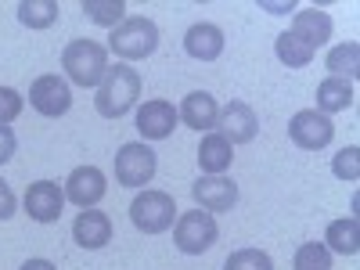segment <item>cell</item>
<instances>
[{
	"label": "cell",
	"mask_w": 360,
	"mask_h": 270,
	"mask_svg": "<svg viewBox=\"0 0 360 270\" xmlns=\"http://www.w3.org/2000/svg\"><path fill=\"white\" fill-rule=\"evenodd\" d=\"M288 137H292L295 148H303V152H321V148H328L335 141V123H332V115H324L317 108H303V112L292 115Z\"/></svg>",
	"instance_id": "cell-7"
},
{
	"label": "cell",
	"mask_w": 360,
	"mask_h": 270,
	"mask_svg": "<svg viewBox=\"0 0 360 270\" xmlns=\"http://www.w3.org/2000/svg\"><path fill=\"white\" fill-rule=\"evenodd\" d=\"M234 162V144L217 134V130H209L198 144V166H202V176H224Z\"/></svg>",
	"instance_id": "cell-17"
},
{
	"label": "cell",
	"mask_w": 360,
	"mask_h": 270,
	"mask_svg": "<svg viewBox=\"0 0 360 270\" xmlns=\"http://www.w3.org/2000/svg\"><path fill=\"white\" fill-rule=\"evenodd\" d=\"M217 134H224L231 144H249L256 134H259V119L252 112V105L245 101H227L217 115Z\"/></svg>",
	"instance_id": "cell-12"
},
{
	"label": "cell",
	"mask_w": 360,
	"mask_h": 270,
	"mask_svg": "<svg viewBox=\"0 0 360 270\" xmlns=\"http://www.w3.org/2000/svg\"><path fill=\"white\" fill-rule=\"evenodd\" d=\"M288 33H295L303 44H310L317 51V47H324L328 40H332V18H328V11H321V8H303V11H295Z\"/></svg>",
	"instance_id": "cell-18"
},
{
	"label": "cell",
	"mask_w": 360,
	"mask_h": 270,
	"mask_svg": "<svg viewBox=\"0 0 360 270\" xmlns=\"http://www.w3.org/2000/svg\"><path fill=\"white\" fill-rule=\"evenodd\" d=\"M353 101H356V90H353L349 79L328 76V79L317 83V112H324V115L346 112V108H353Z\"/></svg>",
	"instance_id": "cell-19"
},
{
	"label": "cell",
	"mask_w": 360,
	"mask_h": 270,
	"mask_svg": "<svg viewBox=\"0 0 360 270\" xmlns=\"http://www.w3.org/2000/svg\"><path fill=\"white\" fill-rule=\"evenodd\" d=\"M29 105H33V112H40L47 119L65 115L72 108V86H69V79H62L58 72L37 76L33 86H29Z\"/></svg>",
	"instance_id": "cell-8"
},
{
	"label": "cell",
	"mask_w": 360,
	"mask_h": 270,
	"mask_svg": "<svg viewBox=\"0 0 360 270\" xmlns=\"http://www.w3.org/2000/svg\"><path fill=\"white\" fill-rule=\"evenodd\" d=\"M137 98H141V72L127 62H115V65H108L105 79L98 83L94 108L105 119H123L127 112H134Z\"/></svg>",
	"instance_id": "cell-1"
},
{
	"label": "cell",
	"mask_w": 360,
	"mask_h": 270,
	"mask_svg": "<svg viewBox=\"0 0 360 270\" xmlns=\"http://www.w3.org/2000/svg\"><path fill=\"white\" fill-rule=\"evenodd\" d=\"M22 205H25L29 220L54 224L58 217H62V209H65V188L54 184V180H37V184H29Z\"/></svg>",
	"instance_id": "cell-9"
},
{
	"label": "cell",
	"mask_w": 360,
	"mask_h": 270,
	"mask_svg": "<svg viewBox=\"0 0 360 270\" xmlns=\"http://www.w3.org/2000/svg\"><path fill=\"white\" fill-rule=\"evenodd\" d=\"M58 0H22L18 4V22L25 29H51L58 22Z\"/></svg>",
	"instance_id": "cell-23"
},
{
	"label": "cell",
	"mask_w": 360,
	"mask_h": 270,
	"mask_svg": "<svg viewBox=\"0 0 360 270\" xmlns=\"http://www.w3.org/2000/svg\"><path fill=\"white\" fill-rule=\"evenodd\" d=\"M108 191V180L98 166H76L65 180V202L79 205V209H94Z\"/></svg>",
	"instance_id": "cell-10"
},
{
	"label": "cell",
	"mask_w": 360,
	"mask_h": 270,
	"mask_svg": "<svg viewBox=\"0 0 360 270\" xmlns=\"http://www.w3.org/2000/svg\"><path fill=\"white\" fill-rule=\"evenodd\" d=\"M62 69L76 86H98L108 72V51L98 40H69L62 51Z\"/></svg>",
	"instance_id": "cell-3"
},
{
	"label": "cell",
	"mask_w": 360,
	"mask_h": 270,
	"mask_svg": "<svg viewBox=\"0 0 360 270\" xmlns=\"http://www.w3.org/2000/svg\"><path fill=\"white\" fill-rule=\"evenodd\" d=\"M15 148H18V141H15L11 127H0V166L15 159Z\"/></svg>",
	"instance_id": "cell-29"
},
{
	"label": "cell",
	"mask_w": 360,
	"mask_h": 270,
	"mask_svg": "<svg viewBox=\"0 0 360 270\" xmlns=\"http://www.w3.org/2000/svg\"><path fill=\"white\" fill-rule=\"evenodd\" d=\"M155 169H159V159H155V152L144 141H130V144H123L115 152V180L123 188H144V184H152Z\"/></svg>",
	"instance_id": "cell-6"
},
{
	"label": "cell",
	"mask_w": 360,
	"mask_h": 270,
	"mask_svg": "<svg viewBox=\"0 0 360 270\" xmlns=\"http://www.w3.org/2000/svg\"><path fill=\"white\" fill-rule=\"evenodd\" d=\"M274 54H278V62L281 65H288V69H307L310 62H314V47L310 44H303L295 33H281L278 40H274Z\"/></svg>",
	"instance_id": "cell-22"
},
{
	"label": "cell",
	"mask_w": 360,
	"mask_h": 270,
	"mask_svg": "<svg viewBox=\"0 0 360 270\" xmlns=\"http://www.w3.org/2000/svg\"><path fill=\"white\" fill-rule=\"evenodd\" d=\"M108 47L115 51V58H123L127 65L141 62V58L155 54V47H159V25L152 18H144V15H130V18H123L112 29Z\"/></svg>",
	"instance_id": "cell-2"
},
{
	"label": "cell",
	"mask_w": 360,
	"mask_h": 270,
	"mask_svg": "<svg viewBox=\"0 0 360 270\" xmlns=\"http://www.w3.org/2000/svg\"><path fill=\"white\" fill-rule=\"evenodd\" d=\"M79 8H83V15L90 22H98L105 29H115L119 22L127 18V4H123V0H83Z\"/></svg>",
	"instance_id": "cell-24"
},
{
	"label": "cell",
	"mask_w": 360,
	"mask_h": 270,
	"mask_svg": "<svg viewBox=\"0 0 360 270\" xmlns=\"http://www.w3.org/2000/svg\"><path fill=\"white\" fill-rule=\"evenodd\" d=\"M328 72H332L335 79H356L360 76V44L356 40H346V44H339V47H332L328 51Z\"/></svg>",
	"instance_id": "cell-21"
},
{
	"label": "cell",
	"mask_w": 360,
	"mask_h": 270,
	"mask_svg": "<svg viewBox=\"0 0 360 270\" xmlns=\"http://www.w3.org/2000/svg\"><path fill=\"white\" fill-rule=\"evenodd\" d=\"M324 249L339 252V256H356L360 252V224H356V217H342V220L328 224Z\"/></svg>",
	"instance_id": "cell-20"
},
{
	"label": "cell",
	"mask_w": 360,
	"mask_h": 270,
	"mask_svg": "<svg viewBox=\"0 0 360 270\" xmlns=\"http://www.w3.org/2000/svg\"><path fill=\"white\" fill-rule=\"evenodd\" d=\"M15 205H18L15 202V191L4 184V180H0V220H11L15 217Z\"/></svg>",
	"instance_id": "cell-30"
},
{
	"label": "cell",
	"mask_w": 360,
	"mask_h": 270,
	"mask_svg": "<svg viewBox=\"0 0 360 270\" xmlns=\"http://www.w3.org/2000/svg\"><path fill=\"white\" fill-rule=\"evenodd\" d=\"M72 238L79 249H105L112 242V220L101 209H83V213L72 220Z\"/></svg>",
	"instance_id": "cell-15"
},
{
	"label": "cell",
	"mask_w": 360,
	"mask_h": 270,
	"mask_svg": "<svg viewBox=\"0 0 360 270\" xmlns=\"http://www.w3.org/2000/svg\"><path fill=\"white\" fill-rule=\"evenodd\" d=\"M292 270H332V252L324 242H303L292 256Z\"/></svg>",
	"instance_id": "cell-25"
},
{
	"label": "cell",
	"mask_w": 360,
	"mask_h": 270,
	"mask_svg": "<svg viewBox=\"0 0 360 270\" xmlns=\"http://www.w3.org/2000/svg\"><path fill=\"white\" fill-rule=\"evenodd\" d=\"M184 51L195 62H217L224 54V29L213 22H195L184 33Z\"/></svg>",
	"instance_id": "cell-16"
},
{
	"label": "cell",
	"mask_w": 360,
	"mask_h": 270,
	"mask_svg": "<svg viewBox=\"0 0 360 270\" xmlns=\"http://www.w3.org/2000/svg\"><path fill=\"white\" fill-rule=\"evenodd\" d=\"M263 8H270V15H288V11H295L292 0H288V4H263Z\"/></svg>",
	"instance_id": "cell-32"
},
{
	"label": "cell",
	"mask_w": 360,
	"mask_h": 270,
	"mask_svg": "<svg viewBox=\"0 0 360 270\" xmlns=\"http://www.w3.org/2000/svg\"><path fill=\"white\" fill-rule=\"evenodd\" d=\"M22 270H58V266H54L51 259H25Z\"/></svg>",
	"instance_id": "cell-31"
},
{
	"label": "cell",
	"mask_w": 360,
	"mask_h": 270,
	"mask_svg": "<svg viewBox=\"0 0 360 270\" xmlns=\"http://www.w3.org/2000/svg\"><path fill=\"white\" fill-rule=\"evenodd\" d=\"M176 127V108L173 101L166 98H155V101H144L137 108V130L144 141H166Z\"/></svg>",
	"instance_id": "cell-13"
},
{
	"label": "cell",
	"mask_w": 360,
	"mask_h": 270,
	"mask_svg": "<svg viewBox=\"0 0 360 270\" xmlns=\"http://www.w3.org/2000/svg\"><path fill=\"white\" fill-rule=\"evenodd\" d=\"M332 173L339 180H346V184H356V180H360V148L356 144L342 148V152L332 159Z\"/></svg>",
	"instance_id": "cell-27"
},
{
	"label": "cell",
	"mask_w": 360,
	"mask_h": 270,
	"mask_svg": "<svg viewBox=\"0 0 360 270\" xmlns=\"http://www.w3.org/2000/svg\"><path fill=\"white\" fill-rule=\"evenodd\" d=\"M224 270H274V259L263 249H238L224 259Z\"/></svg>",
	"instance_id": "cell-26"
},
{
	"label": "cell",
	"mask_w": 360,
	"mask_h": 270,
	"mask_svg": "<svg viewBox=\"0 0 360 270\" xmlns=\"http://www.w3.org/2000/svg\"><path fill=\"white\" fill-rule=\"evenodd\" d=\"M217 115H220V105H217V98L209 94V90H191V94L180 101V108H176L180 123L198 130V134L217 130Z\"/></svg>",
	"instance_id": "cell-14"
},
{
	"label": "cell",
	"mask_w": 360,
	"mask_h": 270,
	"mask_svg": "<svg viewBox=\"0 0 360 270\" xmlns=\"http://www.w3.org/2000/svg\"><path fill=\"white\" fill-rule=\"evenodd\" d=\"M176 202H173V195H166V191H155V188H144L134 202H130V220H134V227L137 231H144V234H162V231H169L173 224H176Z\"/></svg>",
	"instance_id": "cell-5"
},
{
	"label": "cell",
	"mask_w": 360,
	"mask_h": 270,
	"mask_svg": "<svg viewBox=\"0 0 360 270\" xmlns=\"http://www.w3.org/2000/svg\"><path fill=\"white\" fill-rule=\"evenodd\" d=\"M220 227L213 220V213L205 209H191V213H180L173 224V245L184 252V256H202L217 245Z\"/></svg>",
	"instance_id": "cell-4"
},
{
	"label": "cell",
	"mask_w": 360,
	"mask_h": 270,
	"mask_svg": "<svg viewBox=\"0 0 360 270\" xmlns=\"http://www.w3.org/2000/svg\"><path fill=\"white\" fill-rule=\"evenodd\" d=\"M191 198L205 213H231L238 202V184L231 176H198L191 184Z\"/></svg>",
	"instance_id": "cell-11"
},
{
	"label": "cell",
	"mask_w": 360,
	"mask_h": 270,
	"mask_svg": "<svg viewBox=\"0 0 360 270\" xmlns=\"http://www.w3.org/2000/svg\"><path fill=\"white\" fill-rule=\"evenodd\" d=\"M22 105H25V98L18 94V90H11V86H0V127L15 123V119L22 115Z\"/></svg>",
	"instance_id": "cell-28"
}]
</instances>
